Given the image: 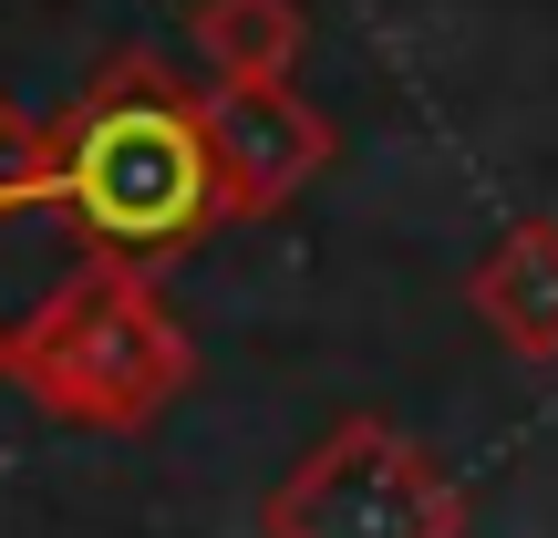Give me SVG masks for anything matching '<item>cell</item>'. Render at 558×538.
Instances as JSON below:
<instances>
[{
	"label": "cell",
	"instance_id": "cell-1",
	"mask_svg": "<svg viewBox=\"0 0 558 538\" xmlns=\"http://www.w3.org/2000/svg\"><path fill=\"white\" fill-rule=\"evenodd\" d=\"M62 187L52 218L94 260H186L207 228H228L218 145H207V83L166 73L156 52H104L94 83L62 104Z\"/></svg>",
	"mask_w": 558,
	"mask_h": 538
},
{
	"label": "cell",
	"instance_id": "cell-3",
	"mask_svg": "<svg viewBox=\"0 0 558 538\" xmlns=\"http://www.w3.org/2000/svg\"><path fill=\"white\" fill-rule=\"evenodd\" d=\"M269 538H465V487L393 415H341L259 507Z\"/></svg>",
	"mask_w": 558,
	"mask_h": 538
},
{
	"label": "cell",
	"instance_id": "cell-5",
	"mask_svg": "<svg viewBox=\"0 0 558 538\" xmlns=\"http://www.w3.org/2000/svg\"><path fill=\"white\" fill-rule=\"evenodd\" d=\"M465 311L507 342L518 362H558V218H518L476 270H465Z\"/></svg>",
	"mask_w": 558,
	"mask_h": 538
},
{
	"label": "cell",
	"instance_id": "cell-7",
	"mask_svg": "<svg viewBox=\"0 0 558 538\" xmlns=\"http://www.w3.org/2000/svg\"><path fill=\"white\" fill-rule=\"evenodd\" d=\"M52 187H62V124H52V115H21V104H0V218L52 207Z\"/></svg>",
	"mask_w": 558,
	"mask_h": 538
},
{
	"label": "cell",
	"instance_id": "cell-4",
	"mask_svg": "<svg viewBox=\"0 0 558 538\" xmlns=\"http://www.w3.org/2000/svg\"><path fill=\"white\" fill-rule=\"evenodd\" d=\"M207 145H218L228 218H279L331 166V115L290 83H207Z\"/></svg>",
	"mask_w": 558,
	"mask_h": 538
},
{
	"label": "cell",
	"instance_id": "cell-6",
	"mask_svg": "<svg viewBox=\"0 0 558 538\" xmlns=\"http://www.w3.org/2000/svg\"><path fill=\"white\" fill-rule=\"evenodd\" d=\"M300 0H197L186 11V52L207 83H290L300 62Z\"/></svg>",
	"mask_w": 558,
	"mask_h": 538
},
{
	"label": "cell",
	"instance_id": "cell-8",
	"mask_svg": "<svg viewBox=\"0 0 558 538\" xmlns=\"http://www.w3.org/2000/svg\"><path fill=\"white\" fill-rule=\"evenodd\" d=\"M0 373H11V332H0Z\"/></svg>",
	"mask_w": 558,
	"mask_h": 538
},
{
	"label": "cell",
	"instance_id": "cell-2",
	"mask_svg": "<svg viewBox=\"0 0 558 538\" xmlns=\"http://www.w3.org/2000/svg\"><path fill=\"white\" fill-rule=\"evenodd\" d=\"M11 383L52 425L145 435V425L197 383V342H186V321L166 311L156 270L83 260L62 290H41L32 321H11Z\"/></svg>",
	"mask_w": 558,
	"mask_h": 538
}]
</instances>
